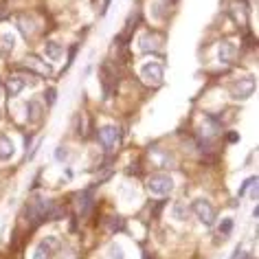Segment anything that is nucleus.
Wrapping results in <instances>:
<instances>
[{
    "instance_id": "15",
    "label": "nucleus",
    "mask_w": 259,
    "mask_h": 259,
    "mask_svg": "<svg viewBox=\"0 0 259 259\" xmlns=\"http://www.w3.org/2000/svg\"><path fill=\"white\" fill-rule=\"evenodd\" d=\"M14 47H16V35L14 33H3L0 35V53L7 55Z\"/></svg>"
},
{
    "instance_id": "18",
    "label": "nucleus",
    "mask_w": 259,
    "mask_h": 259,
    "mask_svg": "<svg viewBox=\"0 0 259 259\" xmlns=\"http://www.w3.org/2000/svg\"><path fill=\"white\" fill-rule=\"evenodd\" d=\"M51 257V252H49V248L44 244H40L37 248L33 250V259H49Z\"/></svg>"
},
{
    "instance_id": "12",
    "label": "nucleus",
    "mask_w": 259,
    "mask_h": 259,
    "mask_svg": "<svg viewBox=\"0 0 259 259\" xmlns=\"http://www.w3.org/2000/svg\"><path fill=\"white\" fill-rule=\"evenodd\" d=\"M14 152H16V147L11 143V139L5 137V134H0V160H9L14 156Z\"/></svg>"
},
{
    "instance_id": "20",
    "label": "nucleus",
    "mask_w": 259,
    "mask_h": 259,
    "mask_svg": "<svg viewBox=\"0 0 259 259\" xmlns=\"http://www.w3.org/2000/svg\"><path fill=\"white\" fill-rule=\"evenodd\" d=\"M44 97H47V106H55V101H57V90H55V88H49Z\"/></svg>"
},
{
    "instance_id": "8",
    "label": "nucleus",
    "mask_w": 259,
    "mask_h": 259,
    "mask_svg": "<svg viewBox=\"0 0 259 259\" xmlns=\"http://www.w3.org/2000/svg\"><path fill=\"white\" fill-rule=\"evenodd\" d=\"M24 66L31 68V70H35V73L42 75V77H49L51 73H53V66H51V64H44L40 57H35V55H29L27 60H24Z\"/></svg>"
},
{
    "instance_id": "13",
    "label": "nucleus",
    "mask_w": 259,
    "mask_h": 259,
    "mask_svg": "<svg viewBox=\"0 0 259 259\" xmlns=\"http://www.w3.org/2000/svg\"><path fill=\"white\" fill-rule=\"evenodd\" d=\"M44 55H47V60H51V62H60L62 55H64V49L57 42H47V47H44Z\"/></svg>"
},
{
    "instance_id": "7",
    "label": "nucleus",
    "mask_w": 259,
    "mask_h": 259,
    "mask_svg": "<svg viewBox=\"0 0 259 259\" xmlns=\"http://www.w3.org/2000/svg\"><path fill=\"white\" fill-rule=\"evenodd\" d=\"M101 88H103V97H106V99L114 93V88H116V73L108 66V64L101 66Z\"/></svg>"
},
{
    "instance_id": "16",
    "label": "nucleus",
    "mask_w": 259,
    "mask_h": 259,
    "mask_svg": "<svg viewBox=\"0 0 259 259\" xmlns=\"http://www.w3.org/2000/svg\"><path fill=\"white\" fill-rule=\"evenodd\" d=\"M27 112H29V121L31 123H37L40 121V116H42V106H40V101H29L27 103Z\"/></svg>"
},
{
    "instance_id": "10",
    "label": "nucleus",
    "mask_w": 259,
    "mask_h": 259,
    "mask_svg": "<svg viewBox=\"0 0 259 259\" xmlns=\"http://www.w3.org/2000/svg\"><path fill=\"white\" fill-rule=\"evenodd\" d=\"M90 209H93V198H90V191H81L79 196H77V213H79V218L88 215Z\"/></svg>"
},
{
    "instance_id": "25",
    "label": "nucleus",
    "mask_w": 259,
    "mask_h": 259,
    "mask_svg": "<svg viewBox=\"0 0 259 259\" xmlns=\"http://www.w3.org/2000/svg\"><path fill=\"white\" fill-rule=\"evenodd\" d=\"M3 95H5V90H3V86H0V101H3Z\"/></svg>"
},
{
    "instance_id": "11",
    "label": "nucleus",
    "mask_w": 259,
    "mask_h": 259,
    "mask_svg": "<svg viewBox=\"0 0 259 259\" xmlns=\"http://www.w3.org/2000/svg\"><path fill=\"white\" fill-rule=\"evenodd\" d=\"M160 42H163V40H160L156 33H147V35H141L139 47H141V51H156V49H160L158 47Z\"/></svg>"
},
{
    "instance_id": "1",
    "label": "nucleus",
    "mask_w": 259,
    "mask_h": 259,
    "mask_svg": "<svg viewBox=\"0 0 259 259\" xmlns=\"http://www.w3.org/2000/svg\"><path fill=\"white\" fill-rule=\"evenodd\" d=\"M147 191H150L152 196H156V198L169 196V193L174 191L171 176H167V174H156V176H152L150 180H147Z\"/></svg>"
},
{
    "instance_id": "6",
    "label": "nucleus",
    "mask_w": 259,
    "mask_h": 259,
    "mask_svg": "<svg viewBox=\"0 0 259 259\" xmlns=\"http://www.w3.org/2000/svg\"><path fill=\"white\" fill-rule=\"evenodd\" d=\"M49 200H42V198H33L29 202V206H27V213L31 215V220L33 222H37L40 224L42 220H47V213H49Z\"/></svg>"
},
{
    "instance_id": "14",
    "label": "nucleus",
    "mask_w": 259,
    "mask_h": 259,
    "mask_svg": "<svg viewBox=\"0 0 259 259\" xmlns=\"http://www.w3.org/2000/svg\"><path fill=\"white\" fill-rule=\"evenodd\" d=\"M24 86H27V81H24V77H11V79L7 81V93L11 95V97H16V95H20L22 90H24Z\"/></svg>"
},
{
    "instance_id": "24",
    "label": "nucleus",
    "mask_w": 259,
    "mask_h": 259,
    "mask_svg": "<svg viewBox=\"0 0 259 259\" xmlns=\"http://www.w3.org/2000/svg\"><path fill=\"white\" fill-rule=\"evenodd\" d=\"M229 134H231V137H229V141H231V143H237V139H239L237 134H235V132H229Z\"/></svg>"
},
{
    "instance_id": "17",
    "label": "nucleus",
    "mask_w": 259,
    "mask_h": 259,
    "mask_svg": "<svg viewBox=\"0 0 259 259\" xmlns=\"http://www.w3.org/2000/svg\"><path fill=\"white\" fill-rule=\"evenodd\" d=\"M108 257L110 259H125V252H123V248H121V244H112L108 248Z\"/></svg>"
},
{
    "instance_id": "19",
    "label": "nucleus",
    "mask_w": 259,
    "mask_h": 259,
    "mask_svg": "<svg viewBox=\"0 0 259 259\" xmlns=\"http://www.w3.org/2000/svg\"><path fill=\"white\" fill-rule=\"evenodd\" d=\"M231 231H233V220L231 218L222 220V222H220V233H222V235H229Z\"/></svg>"
},
{
    "instance_id": "23",
    "label": "nucleus",
    "mask_w": 259,
    "mask_h": 259,
    "mask_svg": "<svg viewBox=\"0 0 259 259\" xmlns=\"http://www.w3.org/2000/svg\"><path fill=\"white\" fill-rule=\"evenodd\" d=\"M66 156H68V150H66V147H60V150H57V154H55L57 160H64Z\"/></svg>"
},
{
    "instance_id": "21",
    "label": "nucleus",
    "mask_w": 259,
    "mask_h": 259,
    "mask_svg": "<svg viewBox=\"0 0 259 259\" xmlns=\"http://www.w3.org/2000/svg\"><path fill=\"white\" fill-rule=\"evenodd\" d=\"M123 226V220H119V218H110V224H108V229L110 231H116V229H121Z\"/></svg>"
},
{
    "instance_id": "3",
    "label": "nucleus",
    "mask_w": 259,
    "mask_h": 259,
    "mask_svg": "<svg viewBox=\"0 0 259 259\" xmlns=\"http://www.w3.org/2000/svg\"><path fill=\"white\" fill-rule=\"evenodd\" d=\"M141 79H143L145 83H160L163 81V64L160 62H145L143 66H141Z\"/></svg>"
},
{
    "instance_id": "22",
    "label": "nucleus",
    "mask_w": 259,
    "mask_h": 259,
    "mask_svg": "<svg viewBox=\"0 0 259 259\" xmlns=\"http://www.w3.org/2000/svg\"><path fill=\"white\" fill-rule=\"evenodd\" d=\"M252 183H257V178H255V176H250V178H248V180H246V183L242 185V189H239V196H244V193L248 191V187H250Z\"/></svg>"
},
{
    "instance_id": "5",
    "label": "nucleus",
    "mask_w": 259,
    "mask_h": 259,
    "mask_svg": "<svg viewBox=\"0 0 259 259\" xmlns=\"http://www.w3.org/2000/svg\"><path fill=\"white\" fill-rule=\"evenodd\" d=\"M121 137V130L116 125H103L99 127V143L103 150H112V147L116 145V141H119Z\"/></svg>"
},
{
    "instance_id": "4",
    "label": "nucleus",
    "mask_w": 259,
    "mask_h": 259,
    "mask_svg": "<svg viewBox=\"0 0 259 259\" xmlns=\"http://www.w3.org/2000/svg\"><path fill=\"white\" fill-rule=\"evenodd\" d=\"M252 93H255V79H252V77H246V79L242 77V79L233 81V86H231V97L237 101L248 99Z\"/></svg>"
},
{
    "instance_id": "2",
    "label": "nucleus",
    "mask_w": 259,
    "mask_h": 259,
    "mask_svg": "<svg viewBox=\"0 0 259 259\" xmlns=\"http://www.w3.org/2000/svg\"><path fill=\"white\" fill-rule=\"evenodd\" d=\"M191 209H193V213H196L198 220H200V222H202L204 226H213V224H215L218 211H215V206H213L209 200H204V198L193 200V202H191Z\"/></svg>"
},
{
    "instance_id": "9",
    "label": "nucleus",
    "mask_w": 259,
    "mask_h": 259,
    "mask_svg": "<svg viewBox=\"0 0 259 259\" xmlns=\"http://www.w3.org/2000/svg\"><path fill=\"white\" fill-rule=\"evenodd\" d=\"M235 53H237L235 44H233V42H222V44H220V51H218V57H220V62H222V64H229V62H233Z\"/></svg>"
}]
</instances>
